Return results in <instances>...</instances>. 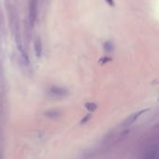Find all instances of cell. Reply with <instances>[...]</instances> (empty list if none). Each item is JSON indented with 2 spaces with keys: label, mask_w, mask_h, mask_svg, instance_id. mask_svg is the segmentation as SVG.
<instances>
[{
  "label": "cell",
  "mask_w": 159,
  "mask_h": 159,
  "mask_svg": "<svg viewBox=\"0 0 159 159\" xmlns=\"http://www.w3.org/2000/svg\"><path fill=\"white\" fill-rule=\"evenodd\" d=\"M51 92L53 93V94H58V95H60V96H62L63 95V90H62V89H61V88H57V87H53L52 89H51Z\"/></svg>",
  "instance_id": "cell-5"
},
{
  "label": "cell",
  "mask_w": 159,
  "mask_h": 159,
  "mask_svg": "<svg viewBox=\"0 0 159 159\" xmlns=\"http://www.w3.org/2000/svg\"><path fill=\"white\" fill-rule=\"evenodd\" d=\"M0 159H2V158H1V156H0Z\"/></svg>",
  "instance_id": "cell-8"
},
{
  "label": "cell",
  "mask_w": 159,
  "mask_h": 159,
  "mask_svg": "<svg viewBox=\"0 0 159 159\" xmlns=\"http://www.w3.org/2000/svg\"><path fill=\"white\" fill-rule=\"evenodd\" d=\"M89 117H90V116H88L86 118H84V119H83V121H82V122H83V123H84V122H86L87 120H89Z\"/></svg>",
  "instance_id": "cell-7"
},
{
  "label": "cell",
  "mask_w": 159,
  "mask_h": 159,
  "mask_svg": "<svg viewBox=\"0 0 159 159\" xmlns=\"http://www.w3.org/2000/svg\"><path fill=\"white\" fill-rule=\"evenodd\" d=\"M34 53L36 58H41L42 55V43L39 37L35 38L34 42Z\"/></svg>",
  "instance_id": "cell-3"
},
{
  "label": "cell",
  "mask_w": 159,
  "mask_h": 159,
  "mask_svg": "<svg viewBox=\"0 0 159 159\" xmlns=\"http://www.w3.org/2000/svg\"><path fill=\"white\" fill-rule=\"evenodd\" d=\"M143 159H159L157 144H156V145H154L153 147L150 148V150L146 153V156Z\"/></svg>",
  "instance_id": "cell-2"
},
{
  "label": "cell",
  "mask_w": 159,
  "mask_h": 159,
  "mask_svg": "<svg viewBox=\"0 0 159 159\" xmlns=\"http://www.w3.org/2000/svg\"><path fill=\"white\" fill-rule=\"evenodd\" d=\"M105 2H106L110 7H114V6H115V0H105Z\"/></svg>",
  "instance_id": "cell-6"
},
{
  "label": "cell",
  "mask_w": 159,
  "mask_h": 159,
  "mask_svg": "<svg viewBox=\"0 0 159 159\" xmlns=\"http://www.w3.org/2000/svg\"><path fill=\"white\" fill-rule=\"evenodd\" d=\"M36 13H37V0H31L30 7H29V19L32 25H34V20L36 19Z\"/></svg>",
  "instance_id": "cell-1"
},
{
  "label": "cell",
  "mask_w": 159,
  "mask_h": 159,
  "mask_svg": "<svg viewBox=\"0 0 159 159\" xmlns=\"http://www.w3.org/2000/svg\"><path fill=\"white\" fill-rule=\"evenodd\" d=\"M103 48H104V50L105 51H107V52H112L113 50H114V45L111 43V42H105V44H104V46H103Z\"/></svg>",
  "instance_id": "cell-4"
}]
</instances>
